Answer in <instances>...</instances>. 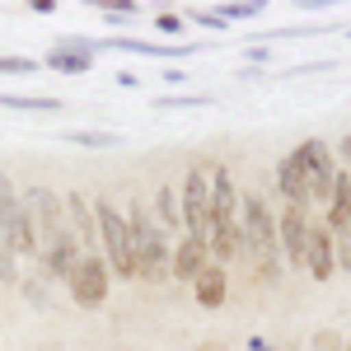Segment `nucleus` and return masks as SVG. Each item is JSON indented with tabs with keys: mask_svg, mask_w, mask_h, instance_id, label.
<instances>
[{
	"mask_svg": "<svg viewBox=\"0 0 351 351\" xmlns=\"http://www.w3.org/2000/svg\"><path fill=\"white\" fill-rule=\"evenodd\" d=\"M24 211H28V220H33V239H38V253H43V271L56 276V281H61V276L71 281V271L80 263V243L61 225V202H56V192L33 188L24 197Z\"/></svg>",
	"mask_w": 351,
	"mask_h": 351,
	"instance_id": "obj_1",
	"label": "nucleus"
},
{
	"mask_svg": "<svg viewBox=\"0 0 351 351\" xmlns=\"http://www.w3.org/2000/svg\"><path fill=\"white\" fill-rule=\"evenodd\" d=\"M239 253L263 271V276H276V253H281V239H276V220H271L267 202L258 192L239 197Z\"/></svg>",
	"mask_w": 351,
	"mask_h": 351,
	"instance_id": "obj_2",
	"label": "nucleus"
},
{
	"mask_svg": "<svg viewBox=\"0 0 351 351\" xmlns=\"http://www.w3.org/2000/svg\"><path fill=\"white\" fill-rule=\"evenodd\" d=\"M127 230H132L136 276H145V281H164V276H169V243H164V230H160V225H150V216H145L141 206H132Z\"/></svg>",
	"mask_w": 351,
	"mask_h": 351,
	"instance_id": "obj_3",
	"label": "nucleus"
},
{
	"mask_svg": "<svg viewBox=\"0 0 351 351\" xmlns=\"http://www.w3.org/2000/svg\"><path fill=\"white\" fill-rule=\"evenodd\" d=\"M99 239L108 248V271L112 276H136V253H132V230H127V216L112 206V202H99Z\"/></svg>",
	"mask_w": 351,
	"mask_h": 351,
	"instance_id": "obj_4",
	"label": "nucleus"
},
{
	"mask_svg": "<svg viewBox=\"0 0 351 351\" xmlns=\"http://www.w3.org/2000/svg\"><path fill=\"white\" fill-rule=\"evenodd\" d=\"M183 225H188L192 239H211V173L206 169H192L188 183H183Z\"/></svg>",
	"mask_w": 351,
	"mask_h": 351,
	"instance_id": "obj_5",
	"label": "nucleus"
},
{
	"mask_svg": "<svg viewBox=\"0 0 351 351\" xmlns=\"http://www.w3.org/2000/svg\"><path fill=\"white\" fill-rule=\"evenodd\" d=\"M304 164V183H309V202H332V183H337V164L324 141H304L295 150Z\"/></svg>",
	"mask_w": 351,
	"mask_h": 351,
	"instance_id": "obj_6",
	"label": "nucleus"
},
{
	"mask_svg": "<svg viewBox=\"0 0 351 351\" xmlns=\"http://www.w3.org/2000/svg\"><path fill=\"white\" fill-rule=\"evenodd\" d=\"M0 239L10 243L14 253H38V239H33V220H28L24 202L10 192V183H0Z\"/></svg>",
	"mask_w": 351,
	"mask_h": 351,
	"instance_id": "obj_7",
	"label": "nucleus"
},
{
	"mask_svg": "<svg viewBox=\"0 0 351 351\" xmlns=\"http://www.w3.org/2000/svg\"><path fill=\"white\" fill-rule=\"evenodd\" d=\"M108 263L99 258V253H89V258H80L75 263V271H71V295H75V304H84V309H99L104 304V295H108Z\"/></svg>",
	"mask_w": 351,
	"mask_h": 351,
	"instance_id": "obj_8",
	"label": "nucleus"
},
{
	"mask_svg": "<svg viewBox=\"0 0 351 351\" xmlns=\"http://www.w3.org/2000/svg\"><path fill=\"white\" fill-rule=\"evenodd\" d=\"M94 43H84V38H66V43H56L52 52H47V66L61 71V75H84L89 66H94Z\"/></svg>",
	"mask_w": 351,
	"mask_h": 351,
	"instance_id": "obj_9",
	"label": "nucleus"
},
{
	"mask_svg": "<svg viewBox=\"0 0 351 351\" xmlns=\"http://www.w3.org/2000/svg\"><path fill=\"white\" fill-rule=\"evenodd\" d=\"M211 267V243L206 239H183L178 248H173V258H169V271L178 276V281H197L202 271Z\"/></svg>",
	"mask_w": 351,
	"mask_h": 351,
	"instance_id": "obj_10",
	"label": "nucleus"
},
{
	"mask_svg": "<svg viewBox=\"0 0 351 351\" xmlns=\"http://www.w3.org/2000/svg\"><path fill=\"white\" fill-rule=\"evenodd\" d=\"M276 239H281V248H286V258H291V263H304V243H309V220H304V211H300V206H286V211H281Z\"/></svg>",
	"mask_w": 351,
	"mask_h": 351,
	"instance_id": "obj_11",
	"label": "nucleus"
},
{
	"mask_svg": "<svg viewBox=\"0 0 351 351\" xmlns=\"http://www.w3.org/2000/svg\"><path fill=\"white\" fill-rule=\"evenodd\" d=\"M276 183H281V197H286V206H309V183H304V164H300V155L291 150L286 160H281V169H276Z\"/></svg>",
	"mask_w": 351,
	"mask_h": 351,
	"instance_id": "obj_12",
	"label": "nucleus"
},
{
	"mask_svg": "<svg viewBox=\"0 0 351 351\" xmlns=\"http://www.w3.org/2000/svg\"><path fill=\"white\" fill-rule=\"evenodd\" d=\"M304 267H309V276H319V281H328V276H332V234H328L324 225H309Z\"/></svg>",
	"mask_w": 351,
	"mask_h": 351,
	"instance_id": "obj_13",
	"label": "nucleus"
},
{
	"mask_svg": "<svg viewBox=\"0 0 351 351\" xmlns=\"http://www.w3.org/2000/svg\"><path fill=\"white\" fill-rule=\"evenodd\" d=\"M66 211H71V220H75V230H71V234H75V243H94V239H99V220H94V206L84 202L80 192H71V197H66Z\"/></svg>",
	"mask_w": 351,
	"mask_h": 351,
	"instance_id": "obj_14",
	"label": "nucleus"
},
{
	"mask_svg": "<svg viewBox=\"0 0 351 351\" xmlns=\"http://www.w3.org/2000/svg\"><path fill=\"white\" fill-rule=\"evenodd\" d=\"M192 286H197V300H202L206 309H220V304H225V271L220 267H206Z\"/></svg>",
	"mask_w": 351,
	"mask_h": 351,
	"instance_id": "obj_15",
	"label": "nucleus"
},
{
	"mask_svg": "<svg viewBox=\"0 0 351 351\" xmlns=\"http://www.w3.org/2000/svg\"><path fill=\"white\" fill-rule=\"evenodd\" d=\"M0 108L14 112H61L56 99H43V94H0Z\"/></svg>",
	"mask_w": 351,
	"mask_h": 351,
	"instance_id": "obj_16",
	"label": "nucleus"
},
{
	"mask_svg": "<svg viewBox=\"0 0 351 351\" xmlns=\"http://www.w3.org/2000/svg\"><path fill=\"white\" fill-rule=\"evenodd\" d=\"M178 225H183V206L173 188H160V230H178Z\"/></svg>",
	"mask_w": 351,
	"mask_h": 351,
	"instance_id": "obj_17",
	"label": "nucleus"
},
{
	"mask_svg": "<svg viewBox=\"0 0 351 351\" xmlns=\"http://www.w3.org/2000/svg\"><path fill=\"white\" fill-rule=\"evenodd\" d=\"M216 10H220L225 24H234V19H258L267 5H263V0H234V5H216Z\"/></svg>",
	"mask_w": 351,
	"mask_h": 351,
	"instance_id": "obj_18",
	"label": "nucleus"
},
{
	"mask_svg": "<svg viewBox=\"0 0 351 351\" xmlns=\"http://www.w3.org/2000/svg\"><path fill=\"white\" fill-rule=\"evenodd\" d=\"M66 141L89 145V150H112V145H122V136H112V132H71Z\"/></svg>",
	"mask_w": 351,
	"mask_h": 351,
	"instance_id": "obj_19",
	"label": "nucleus"
},
{
	"mask_svg": "<svg viewBox=\"0 0 351 351\" xmlns=\"http://www.w3.org/2000/svg\"><path fill=\"white\" fill-rule=\"evenodd\" d=\"M211 99L206 94H164L160 99V108H206Z\"/></svg>",
	"mask_w": 351,
	"mask_h": 351,
	"instance_id": "obj_20",
	"label": "nucleus"
},
{
	"mask_svg": "<svg viewBox=\"0 0 351 351\" xmlns=\"http://www.w3.org/2000/svg\"><path fill=\"white\" fill-rule=\"evenodd\" d=\"M38 71V61H28V56H0V75H33Z\"/></svg>",
	"mask_w": 351,
	"mask_h": 351,
	"instance_id": "obj_21",
	"label": "nucleus"
},
{
	"mask_svg": "<svg viewBox=\"0 0 351 351\" xmlns=\"http://www.w3.org/2000/svg\"><path fill=\"white\" fill-rule=\"evenodd\" d=\"M14 276H19V253L0 239V281H14Z\"/></svg>",
	"mask_w": 351,
	"mask_h": 351,
	"instance_id": "obj_22",
	"label": "nucleus"
},
{
	"mask_svg": "<svg viewBox=\"0 0 351 351\" xmlns=\"http://www.w3.org/2000/svg\"><path fill=\"white\" fill-rule=\"evenodd\" d=\"M192 24H202V28H211V33H220V28H225V19H220V14H211V10H192Z\"/></svg>",
	"mask_w": 351,
	"mask_h": 351,
	"instance_id": "obj_23",
	"label": "nucleus"
},
{
	"mask_svg": "<svg viewBox=\"0 0 351 351\" xmlns=\"http://www.w3.org/2000/svg\"><path fill=\"white\" fill-rule=\"evenodd\" d=\"M155 24H160L164 33H173V38H178V33H183V19H178V14H160V19H155Z\"/></svg>",
	"mask_w": 351,
	"mask_h": 351,
	"instance_id": "obj_24",
	"label": "nucleus"
},
{
	"mask_svg": "<svg viewBox=\"0 0 351 351\" xmlns=\"http://www.w3.org/2000/svg\"><path fill=\"white\" fill-rule=\"evenodd\" d=\"M332 239L342 243V267L351 271V234H347V230H342V234H332Z\"/></svg>",
	"mask_w": 351,
	"mask_h": 351,
	"instance_id": "obj_25",
	"label": "nucleus"
},
{
	"mask_svg": "<svg viewBox=\"0 0 351 351\" xmlns=\"http://www.w3.org/2000/svg\"><path fill=\"white\" fill-rule=\"evenodd\" d=\"M243 52H248V61H258V66H263V61H267V56H271L267 47H243Z\"/></svg>",
	"mask_w": 351,
	"mask_h": 351,
	"instance_id": "obj_26",
	"label": "nucleus"
},
{
	"mask_svg": "<svg viewBox=\"0 0 351 351\" xmlns=\"http://www.w3.org/2000/svg\"><path fill=\"white\" fill-rule=\"evenodd\" d=\"M337 150H342V160L351 164V136H347V141H342V145H337Z\"/></svg>",
	"mask_w": 351,
	"mask_h": 351,
	"instance_id": "obj_27",
	"label": "nucleus"
},
{
	"mask_svg": "<svg viewBox=\"0 0 351 351\" xmlns=\"http://www.w3.org/2000/svg\"><path fill=\"white\" fill-rule=\"evenodd\" d=\"M347 234H351V225H347Z\"/></svg>",
	"mask_w": 351,
	"mask_h": 351,
	"instance_id": "obj_28",
	"label": "nucleus"
}]
</instances>
